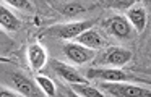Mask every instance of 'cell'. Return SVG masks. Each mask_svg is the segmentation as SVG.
I'll return each mask as SVG.
<instances>
[{
    "label": "cell",
    "mask_w": 151,
    "mask_h": 97,
    "mask_svg": "<svg viewBox=\"0 0 151 97\" xmlns=\"http://www.w3.org/2000/svg\"><path fill=\"white\" fill-rule=\"evenodd\" d=\"M12 81L15 84V89L20 96L23 97H39L44 96L41 87L37 86V83H34L31 78H26L21 73H13L12 74Z\"/></svg>",
    "instance_id": "5b68a950"
},
{
    "label": "cell",
    "mask_w": 151,
    "mask_h": 97,
    "mask_svg": "<svg viewBox=\"0 0 151 97\" xmlns=\"http://www.w3.org/2000/svg\"><path fill=\"white\" fill-rule=\"evenodd\" d=\"M8 5L15 6L18 10H24V11H33V5L29 0H5Z\"/></svg>",
    "instance_id": "e0dca14e"
},
{
    "label": "cell",
    "mask_w": 151,
    "mask_h": 97,
    "mask_svg": "<svg viewBox=\"0 0 151 97\" xmlns=\"http://www.w3.org/2000/svg\"><path fill=\"white\" fill-rule=\"evenodd\" d=\"M2 39H7V37H5V36L2 34V31H0V41H2Z\"/></svg>",
    "instance_id": "ffe728a7"
},
{
    "label": "cell",
    "mask_w": 151,
    "mask_h": 97,
    "mask_svg": "<svg viewBox=\"0 0 151 97\" xmlns=\"http://www.w3.org/2000/svg\"><path fill=\"white\" fill-rule=\"evenodd\" d=\"M81 13H85V8H83V5L78 3V2L67 3V5L62 8V15L65 16V18H75V16L81 15Z\"/></svg>",
    "instance_id": "2e32d148"
},
{
    "label": "cell",
    "mask_w": 151,
    "mask_h": 97,
    "mask_svg": "<svg viewBox=\"0 0 151 97\" xmlns=\"http://www.w3.org/2000/svg\"><path fill=\"white\" fill-rule=\"evenodd\" d=\"M132 58V52L128 48L124 47H109L104 53L101 55L99 63H106V65H112V66L122 68L124 65H127Z\"/></svg>",
    "instance_id": "8992f818"
},
{
    "label": "cell",
    "mask_w": 151,
    "mask_h": 97,
    "mask_svg": "<svg viewBox=\"0 0 151 97\" xmlns=\"http://www.w3.org/2000/svg\"><path fill=\"white\" fill-rule=\"evenodd\" d=\"M137 2L138 0H102V5L112 10H128Z\"/></svg>",
    "instance_id": "9a60e30c"
},
{
    "label": "cell",
    "mask_w": 151,
    "mask_h": 97,
    "mask_svg": "<svg viewBox=\"0 0 151 97\" xmlns=\"http://www.w3.org/2000/svg\"><path fill=\"white\" fill-rule=\"evenodd\" d=\"M75 39H76L78 44L85 45V47H89V48H93V50L104 47V37H102L98 31H94L93 28L83 31L81 34H78Z\"/></svg>",
    "instance_id": "30bf717a"
},
{
    "label": "cell",
    "mask_w": 151,
    "mask_h": 97,
    "mask_svg": "<svg viewBox=\"0 0 151 97\" xmlns=\"http://www.w3.org/2000/svg\"><path fill=\"white\" fill-rule=\"evenodd\" d=\"M104 26L112 36L119 39H128L132 34V24L128 23V19L125 16H111L109 19L104 21Z\"/></svg>",
    "instance_id": "52a82bcc"
},
{
    "label": "cell",
    "mask_w": 151,
    "mask_h": 97,
    "mask_svg": "<svg viewBox=\"0 0 151 97\" xmlns=\"http://www.w3.org/2000/svg\"><path fill=\"white\" fill-rule=\"evenodd\" d=\"M72 89L75 91V94L83 96V97H102L104 96V92H101L98 87L89 86V83H73Z\"/></svg>",
    "instance_id": "4fadbf2b"
},
{
    "label": "cell",
    "mask_w": 151,
    "mask_h": 97,
    "mask_svg": "<svg viewBox=\"0 0 151 97\" xmlns=\"http://www.w3.org/2000/svg\"><path fill=\"white\" fill-rule=\"evenodd\" d=\"M28 60L33 70H41L46 66L47 61V53L41 44H31L28 47Z\"/></svg>",
    "instance_id": "8fae6325"
},
{
    "label": "cell",
    "mask_w": 151,
    "mask_h": 97,
    "mask_svg": "<svg viewBox=\"0 0 151 97\" xmlns=\"http://www.w3.org/2000/svg\"><path fill=\"white\" fill-rule=\"evenodd\" d=\"M0 26L8 31H18L21 28V21L13 11L7 8V6L0 5Z\"/></svg>",
    "instance_id": "7c38bea8"
},
{
    "label": "cell",
    "mask_w": 151,
    "mask_h": 97,
    "mask_svg": "<svg viewBox=\"0 0 151 97\" xmlns=\"http://www.w3.org/2000/svg\"><path fill=\"white\" fill-rule=\"evenodd\" d=\"M52 68L60 79L67 81V83H70V84H73V83H89L88 78H83L81 74H80V71H76L75 68H72L70 65H65L59 60H52Z\"/></svg>",
    "instance_id": "ba28073f"
},
{
    "label": "cell",
    "mask_w": 151,
    "mask_h": 97,
    "mask_svg": "<svg viewBox=\"0 0 151 97\" xmlns=\"http://www.w3.org/2000/svg\"><path fill=\"white\" fill-rule=\"evenodd\" d=\"M63 52L70 58V61H73L76 65L88 63V61H91L96 57V52L93 48L85 47V45L78 44V42H67L63 45Z\"/></svg>",
    "instance_id": "277c9868"
},
{
    "label": "cell",
    "mask_w": 151,
    "mask_h": 97,
    "mask_svg": "<svg viewBox=\"0 0 151 97\" xmlns=\"http://www.w3.org/2000/svg\"><path fill=\"white\" fill-rule=\"evenodd\" d=\"M127 19L132 24V28L137 29V32H143V29L146 28V10L143 5H137L127 10Z\"/></svg>",
    "instance_id": "9c48e42d"
},
{
    "label": "cell",
    "mask_w": 151,
    "mask_h": 97,
    "mask_svg": "<svg viewBox=\"0 0 151 97\" xmlns=\"http://www.w3.org/2000/svg\"><path fill=\"white\" fill-rule=\"evenodd\" d=\"M20 94L13 92V91H8V89H0V97H18Z\"/></svg>",
    "instance_id": "ac0fdd59"
},
{
    "label": "cell",
    "mask_w": 151,
    "mask_h": 97,
    "mask_svg": "<svg viewBox=\"0 0 151 97\" xmlns=\"http://www.w3.org/2000/svg\"><path fill=\"white\" fill-rule=\"evenodd\" d=\"M0 63H12V60H10V58H7V57H2V55H0Z\"/></svg>",
    "instance_id": "d6986e66"
},
{
    "label": "cell",
    "mask_w": 151,
    "mask_h": 97,
    "mask_svg": "<svg viewBox=\"0 0 151 97\" xmlns=\"http://www.w3.org/2000/svg\"><path fill=\"white\" fill-rule=\"evenodd\" d=\"M36 83H37V86L41 87V91H42L44 96L54 97L57 94L55 92V86H54V83H52V79H50V78L42 76V74H37V76H36Z\"/></svg>",
    "instance_id": "5bb4252c"
},
{
    "label": "cell",
    "mask_w": 151,
    "mask_h": 97,
    "mask_svg": "<svg viewBox=\"0 0 151 97\" xmlns=\"http://www.w3.org/2000/svg\"><path fill=\"white\" fill-rule=\"evenodd\" d=\"M85 78H88L89 81L91 79H94V81H130L133 76L125 73L124 70H120L117 66H112V68L96 66V68L86 70Z\"/></svg>",
    "instance_id": "3957f363"
},
{
    "label": "cell",
    "mask_w": 151,
    "mask_h": 97,
    "mask_svg": "<svg viewBox=\"0 0 151 97\" xmlns=\"http://www.w3.org/2000/svg\"><path fill=\"white\" fill-rule=\"evenodd\" d=\"M145 3H150V0H145Z\"/></svg>",
    "instance_id": "44dd1931"
},
{
    "label": "cell",
    "mask_w": 151,
    "mask_h": 97,
    "mask_svg": "<svg viewBox=\"0 0 151 97\" xmlns=\"http://www.w3.org/2000/svg\"><path fill=\"white\" fill-rule=\"evenodd\" d=\"M93 24H94V19H81V21L65 23V24H55L46 29V34L57 39H75L83 31L93 28Z\"/></svg>",
    "instance_id": "7a4b0ae2"
},
{
    "label": "cell",
    "mask_w": 151,
    "mask_h": 97,
    "mask_svg": "<svg viewBox=\"0 0 151 97\" xmlns=\"http://www.w3.org/2000/svg\"><path fill=\"white\" fill-rule=\"evenodd\" d=\"M101 89L115 97H148L150 87L130 84L128 81H101Z\"/></svg>",
    "instance_id": "6da1fadb"
}]
</instances>
